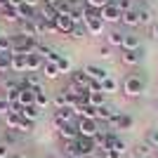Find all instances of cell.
<instances>
[{
	"instance_id": "1",
	"label": "cell",
	"mask_w": 158,
	"mask_h": 158,
	"mask_svg": "<svg viewBox=\"0 0 158 158\" xmlns=\"http://www.w3.org/2000/svg\"><path fill=\"white\" fill-rule=\"evenodd\" d=\"M38 40L35 38H24V35H12V50H10V54H33L35 50H38Z\"/></svg>"
},
{
	"instance_id": "2",
	"label": "cell",
	"mask_w": 158,
	"mask_h": 158,
	"mask_svg": "<svg viewBox=\"0 0 158 158\" xmlns=\"http://www.w3.org/2000/svg\"><path fill=\"white\" fill-rule=\"evenodd\" d=\"M123 94L130 99H137L144 94V78H139V76H127L125 80H123Z\"/></svg>"
},
{
	"instance_id": "3",
	"label": "cell",
	"mask_w": 158,
	"mask_h": 158,
	"mask_svg": "<svg viewBox=\"0 0 158 158\" xmlns=\"http://www.w3.org/2000/svg\"><path fill=\"white\" fill-rule=\"evenodd\" d=\"M76 125H78V135L80 137H85V139H94L99 135V123L94 118H78V123H76Z\"/></svg>"
},
{
	"instance_id": "4",
	"label": "cell",
	"mask_w": 158,
	"mask_h": 158,
	"mask_svg": "<svg viewBox=\"0 0 158 158\" xmlns=\"http://www.w3.org/2000/svg\"><path fill=\"white\" fill-rule=\"evenodd\" d=\"M99 19L104 21V24H120V19H123V10H120L118 5L109 2L106 7L99 10Z\"/></svg>"
},
{
	"instance_id": "5",
	"label": "cell",
	"mask_w": 158,
	"mask_h": 158,
	"mask_svg": "<svg viewBox=\"0 0 158 158\" xmlns=\"http://www.w3.org/2000/svg\"><path fill=\"white\" fill-rule=\"evenodd\" d=\"M69 83H73V85H78L80 90L90 92V78H87V73L83 71V69H73V71L69 73Z\"/></svg>"
},
{
	"instance_id": "6",
	"label": "cell",
	"mask_w": 158,
	"mask_h": 158,
	"mask_svg": "<svg viewBox=\"0 0 158 158\" xmlns=\"http://www.w3.org/2000/svg\"><path fill=\"white\" fill-rule=\"evenodd\" d=\"M142 59H144L142 47H139V50H123V54H120V61H123L125 66H139Z\"/></svg>"
},
{
	"instance_id": "7",
	"label": "cell",
	"mask_w": 158,
	"mask_h": 158,
	"mask_svg": "<svg viewBox=\"0 0 158 158\" xmlns=\"http://www.w3.org/2000/svg\"><path fill=\"white\" fill-rule=\"evenodd\" d=\"M17 35H24V38H38V31H35V21L33 19H21L17 24Z\"/></svg>"
},
{
	"instance_id": "8",
	"label": "cell",
	"mask_w": 158,
	"mask_h": 158,
	"mask_svg": "<svg viewBox=\"0 0 158 158\" xmlns=\"http://www.w3.org/2000/svg\"><path fill=\"white\" fill-rule=\"evenodd\" d=\"M73 111L71 109H59V111H54V116H52V120H54V125L57 127H61V125H73Z\"/></svg>"
},
{
	"instance_id": "9",
	"label": "cell",
	"mask_w": 158,
	"mask_h": 158,
	"mask_svg": "<svg viewBox=\"0 0 158 158\" xmlns=\"http://www.w3.org/2000/svg\"><path fill=\"white\" fill-rule=\"evenodd\" d=\"M73 26H76V21H73L71 17H57V19H54V28H57V33L69 35V33L73 31Z\"/></svg>"
},
{
	"instance_id": "10",
	"label": "cell",
	"mask_w": 158,
	"mask_h": 158,
	"mask_svg": "<svg viewBox=\"0 0 158 158\" xmlns=\"http://www.w3.org/2000/svg\"><path fill=\"white\" fill-rule=\"evenodd\" d=\"M83 71L87 73V78H90V80H99V83L109 76V73H106V69H102V66H97V64H87Z\"/></svg>"
},
{
	"instance_id": "11",
	"label": "cell",
	"mask_w": 158,
	"mask_h": 158,
	"mask_svg": "<svg viewBox=\"0 0 158 158\" xmlns=\"http://www.w3.org/2000/svg\"><path fill=\"white\" fill-rule=\"evenodd\" d=\"M57 130H59V137L64 139V142H76V139L80 137L76 123H73V125H61V127H57Z\"/></svg>"
},
{
	"instance_id": "12",
	"label": "cell",
	"mask_w": 158,
	"mask_h": 158,
	"mask_svg": "<svg viewBox=\"0 0 158 158\" xmlns=\"http://www.w3.org/2000/svg\"><path fill=\"white\" fill-rule=\"evenodd\" d=\"M85 26H87V33H90V35H104V31H106V24L99 19V17L85 21Z\"/></svg>"
},
{
	"instance_id": "13",
	"label": "cell",
	"mask_w": 158,
	"mask_h": 158,
	"mask_svg": "<svg viewBox=\"0 0 158 158\" xmlns=\"http://www.w3.org/2000/svg\"><path fill=\"white\" fill-rule=\"evenodd\" d=\"M64 94H66L69 99H71V102H78V99H85V97H87V92H85V90H80V87H78V85H73V83H66Z\"/></svg>"
},
{
	"instance_id": "14",
	"label": "cell",
	"mask_w": 158,
	"mask_h": 158,
	"mask_svg": "<svg viewBox=\"0 0 158 158\" xmlns=\"http://www.w3.org/2000/svg\"><path fill=\"white\" fill-rule=\"evenodd\" d=\"M43 64H45V59H43V57H40L38 52L26 54V66H28V73H38L40 69H43Z\"/></svg>"
},
{
	"instance_id": "15",
	"label": "cell",
	"mask_w": 158,
	"mask_h": 158,
	"mask_svg": "<svg viewBox=\"0 0 158 158\" xmlns=\"http://www.w3.org/2000/svg\"><path fill=\"white\" fill-rule=\"evenodd\" d=\"M33 104H35V90L24 85L19 90V106H33Z\"/></svg>"
},
{
	"instance_id": "16",
	"label": "cell",
	"mask_w": 158,
	"mask_h": 158,
	"mask_svg": "<svg viewBox=\"0 0 158 158\" xmlns=\"http://www.w3.org/2000/svg\"><path fill=\"white\" fill-rule=\"evenodd\" d=\"M35 52H38L45 61H54V64H57V61H59V57H61V54H57V50H52L50 45H43V43L38 45V50H35Z\"/></svg>"
},
{
	"instance_id": "17",
	"label": "cell",
	"mask_w": 158,
	"mask_h": 158,
	"mask_svg": "<svg viewBox=\"0 0 158 158\" xmlns=\"http://www.w3.org/2000/svg\"><path fill=\"white\" fill-rule=\"evenodd\" d=\"M35 17L43 21H47V24H54V19H57V10L50 5H40V10L35 12Z\"/></svg>"
},
{
	"instance_id": "18",
	"label": "cell",
	"mask_w": 158,
	"mask_h": 158,
	"mask_svg": "<svg viewBox=\"0 0 158 158\" xmlns=\"http://www.w3.org/2000/svg\"><path fill=\"white\" fill-rule=\"evenodd\" d=\"M40 73H43L47 80H57V78L61 76L59 66L54 64V61H45V64H43V69H40Z\"/></svg>"
},
{
	"instance_id": "19",
	"label": "cell",
	"mask_w": 158,
	"mask_h": 158,
	"mask_svg": "<svg viewBox=\"0 0 158 158\" xmlns=\"http://www.w3.org/2000/svg\"><path fill=\"white\" fill-rule=\"evenodd\" d=\"M120 24H123V26H130V28L142 26V24H139V12H137V10H127V12H123Z\"/></svg>"
},
{
	"instance_id": "20",
	"label": "cell",
	"mask_w": 158,
	"mask_h": 158,
	"mask_svg": "<svg viewBox=\"0 0 158 158\" xmlns=\"http://www.w3.org/2000/svg\"><path fill=\"white\" fill-rule=\"evenodd\" d=\"M10 57H12V54H10ZM12 73H28L26 54H14L12 57Z\"/></svg>"
},
{
	"instance_id": "21",
	"label": "cell",
	"mask_w": 158,
	"mask_h": 158,
	"mask_svg": "<svg viewBox=\"0 0 158 158\" xmlns=\"http://www.w3.org/2000/svg\"><path fill=\"white\" fill-rule=\"evenodd\" d=\"M0 19L7 21V24H19L21 17L17 10H12V7H0Z\"/></svg>"
},
{
	"instance_id": "22",
	"label": "cell",
	"mask_w": 158,
	"mask_h": 158,
	"mask_svg": "<svg viewBox=\"0 0 158 158\" xmlns=\"http://www.w3.org/2000/svg\"><path fill=\"white\" fill-rule=\"evenodd\" d=\"M123 38H125V33L113 28V31L106 33V45L109 47H123Z\"/></svg>"
},
{
	"instance_id": "23",
	"label": "cell",
	"mask_w": 158,
	"mask_h": 158,
	"mask_svg": "<svg viewBox=\"0 0 158 158\" xmlns=\"http://www.w3.org/2000/svg\"><path fill=\"white\" fill-rule=\"evenodd\" d=\"M24 85L31 87V90H35V92L45 90V87H43V80H40L38 73H26V76H24Z\"/></svg>"
},
{
	"instance_id": "24",
	"label": "cell",
	"mask_w": 158,
	"mask_h": 158,
	"mask_svg": "<svg viewBox=\"0 0 158 158\" xmlns=\"http://www.w3.org/2000/svg\"><path fill=\"white\" fill-rule=\"evenodd\" d=\"M106 97H109V94H104L102 90H99V92H87V104L94 106V109H99V106H106Z\"/></svg>"
},
{
	"instance_id": "25",
	"label": "cell",
	"mask_w": 158,
	"mask_h": 158,
	"mask_svg": "<svg viewBox=\"0 0 158 158\" xmlns=\"http://www.w3.org/2000/svg\"><path fill=\"white\" fill-rule=\"evenodd\" d=\"M118 80H116V78H113V76H106V78L104 80H102V92H104V94H116V92H118Z\"/></svg>"
},
{
	"instance_id": "26",
	"label": "cell",
	"mask_w": 158,
	"mask_h": 158,
	"mask_svg": "<svg viewBox=\"0 0 158 158\" xmlns=\"http://www.w3.org/2000/svg\"><path fill=\"white\" fill-rule=\"evenodd\" d=\"M139 47H142L139 35H135V33H125V38H123V47H120V50H139Z\"/></svg>"
},
{
	"instance_id": "27",
	"label": "cell",
	"mask_w": 158,
	"mask_h": 158,
	"mask_svg": "<svg viewBox=\"0 0 158 158\" xmlns=\"http://www.w3.org/2000/svg\"><path fill=\"white\" fill-rule=\"evenodd\" d=\"M52 106L57 109V111H59V109H69V106H71V99L64 94V90H59V92L52 97Z\"/></svg>"
},
{
	"instance_id": "28",
	"label": "cell",
	"mask_w": 158,
	"mask_h": 158,
	"mask_svg": "<svg viewBox=\"0 0 158 158\" xmlns=\"http://www.w3.org/2000/svg\"><path fill=\"white\" fill-rule=\"evenodd\" d=\"M113 113H116V109H111V106L106 104V106H99L97 109V116H94V118H97V123H109Z\"/></svg>"
},
{
	"instance_id": "29",
	"label": "cell",
	"mask_w": 158,
	"mask_h": 158,
	"mask_svg": "<svg viewBox=\"0 0 158 158\" xmlns=\"http://www.w3.org/2000/svg\"><path fill=\"white\" fill-rule=\"evenodd\" d=\"M50 104H52V97H50V92H45V90L35 92V106H38L40 111H45Z\"/></svg>"
},
{
	"instance_id": "30",
	"label": "cell",
	"mask_w": 158,
	"mask_h": 158,
	"mask_svg": "<svg viewBox=\"0 0 158 158\" xmlns=\"http://www.w3.org/2000/svg\"><path fill=\"white\" fill-rule=\"evenodd\" d=\"M21 116H24L26 120H38L40 116H43V111H40L35 104L33 106H21Z\"/></svg>"
},
{
	"instance_id": "31",
	"label": "cell",
	"mask_w": 158,
	"mask_h": 158,
	"mask_svg": "<svg viewBox=\"0 0 158 158\" xmlns=\"http://www.w3.org/2000/svg\"><path fill=\"white\" fill-rule=\"evenodd\" d=\"M132 125H135L132 116H127V113H120L118 120H116V127H113V130H130Z\"/></svg>"
},
{
	"instance_id": "32",
	"label": "cell",
	"mask_w": 158,
	"mask_h": 158,
	"mask_svg": "<svg viewBox=\"0 0 158 158\" xmlns=\"http://www.w3.org/2000/svg\"><path fill=\"white\" fill-rule=\"evenodd\" d=\"M12 73V57L10 54H0V76L5 78Z\"/></svg>"
},
{
	"instance_id": "33",
	"label": "cell",
	"mask_w": 158,
	"mask_h": 158,
	"mask_svg": "<svg viewBox=\"0 0 158 158\" xmlns=\"http://www.w3.org/2000/svg\"><path fill=\"white\" fill-rule=\"evenodd\" d=\"M151 151H153V146H149L146 142H142V144L135 146L132 156H135V158H149V156H151Z\"/></svg>"
},
{
	"instance_id": "34",
	"label": "cell",
	"mask_w": 158,
	"mask_h": 158,
	"mask_svg": "<svg viewBox=\"0 0 158 158\" xmlns=\"http://www.w3.org/2000/svg\"><path fill=\"white\" fill-rule=\"evenodd\" d=\"M137 12H139V24H142V26H151L153 24V12L149 7H139Z\"/></svg>"
},
{
	"instance_id": "35",
	"label": "cell",
	"mask_w": 158,
	"mask_h": 158,
	"mask_svg": "<svg viewBox=\"0 0 158 158\" xmlns=\"http://www.w3.org/2000/svg\"><path fill=\"white\" fill-rule=\"evenodd\" d=\"M69 35H71L73 40H83V38H87L90 33H87V26H85V24H76V26H73V31L69 33Z\"/></svg>"
},
{
	"instance_id": "36",
	"label": "cell",
	"mask_w": 158,
	"mask_h": 158,
	"mask_svg": "<svg viewBox=\"0 0 158 158\" xmlns=\"http://www.w3.org/2000/svg\"><path fill=\"white\" fill-rule=\"evenodd\" d=\"M144 142L149 146H153V149H158V127H149V130H146Z\"/></svg>"
},
{
	"instance_id": "37",
	"label": "cell",
	"mask_w": 158,
	"mask_h": 158,
	"mask_svg": "<svg viewBox=\"0 0 158 158\" xmlns=\"http://www.w3.org/2000/svg\"><path fill=\"white\" fill-rule=\"evenodd\" d=\"M54 10H57V17H71L73 14V7L69 5V0H59V5Z\"/></svg>"
},
{
	"instance_id": "38",
	"label": "cell",
	"mask_w": 158,
	"mask_h": 158,
	"mask_svg": "<svg viewBox=\"0 0 158 158\" xmlns=\"http://www.w3.org/2000/svg\"><path fill=\"white\" fill-rule=\"evenodd\" d=\"M10 50H12V35L0 33V54H10Z\"/></svg>"
},
{
	"instance_id": "39",
	"label": "cell",
	"mask_w": 158,
	"mask_h": 158,
	"mask_svg": "<svg viewBox=\"0 0 158 158\" xmlns=\"http://www.w3.org/2000/svg\"><path fill=\"white\" fill-rule=\"evenodd\" d=\"M35 130V120H26V118H21V123H19V135H31V132Z\"/></svg>"
},
{
	"instance_id": "40",
	"label": "cell",
	"mask_w": 158,
	"mask_h": 158,
	"mask_svg": "<svg viewBox=\"0 0 158 158\" xmlns=\"http://www.w3.org/2000/svg\"><path fill=\"white\" fill-rule=\"evenodd\" d=\"M17 12H19L21 19H35V12H33V7H31V5H26V2L17 7Z\"/></svg>"
},
{
	"instance_id": "41",
	"label": "cell",
	"mask_w": 158,
	"mask_h": 158,
	"mask_svg": "<svg viewBox=\"0 0 158 158\" xmlns=\"http://www.w3.org/2000/svg\"><path fill=\"white\" fill-rule=\"evenodd\" d=\"M111 149H116L118 153H123V156H125V151H127V142H125L123 137H116V142L111 144Z\"/></svg>"
},
{
	"instance_id": "42",
	"label": "cell",
	"mask_w": 158,
	"mask_h": 158,
	"mask_svg": "<svg viewBox=\"0 0 158 158\" xmlns=\"http://www.w3.org/2000/svg\"><path fill=\"white\" fill-rule=\"evenodd\" d=\"M57 66H59L61 73H71V71H73V69H71V59H69V57H59Z\"/></svg>"
},
{
	"instance_id": "43",
	"label": "cell",
	"mask_w": 158,
	"mask_h": 158,
	"mask_svg": "<svg viewBox=\"0 0 158 158\" xmlns=\"http://www.w3.org/2000/svg\"><path fill=\"white\" fill-rule=\"evenodd\" d=\"M10 109H12V104H10V99L2 94V97H0V116H7V113H10Z\"/></svg>"
},
{
	"instance_id": "44",
	"label": "cell",
	"mask_w": 158,
	"mask_h": 158,
	"mask_svg": "<svg viewBox=\"0 0 158 158\" xmlns=\"http://www.w3.org/2000/svg\"><path fill=\"white\" fill-rule=\"evenodd\" d=\"M2 142H7V144H14V142H19V132L17 130H7L5 132V139Z\"/></svg>"
},
{
	"instance_id": "45",
	"label": "cell",
	"mask_w": 158,
	"mask_h": 158,
	"mask_svg": "<svg viewBox=\"0 0 158 158\" xmlns=\"http://www.w3.org/2000/svg\"><path fill=\"white\" fill-rule=\"evenodd\" d=\"M12 156V146L7 142H0V158H10Z\"/></svg>"
},
{
	"instance_id": "46",
	"label": "cell",
	"mask_w": 158,
	"mask_h": 158,
	"mask_svg": "<svg viewBox=\"0 0 158 158\" xmlns=\"http://www.w3.org/2000/svg\"><path fill=\"white\" fill-rule=\"evenodd\" d=\"M106 5H109V0H87V7H92V10H102Z\"/></svg>"
},
{
	"instance_id": "47",
	"label": "cell",
	"mask_w": 158,
	"mask_h": 158,
	"mask_svg": "<svg viewBox=\"0 0 158 158\" xmlns=\"http://www.w3.org/2000/svg\"><path fill=\"white\" fill-rule=\"evenodd\" d=\"M111 50H113V47L102 45V47H99V57H102V59H109V57H111Z\"/></svg>"
},
{
	"instance_id": "48",
	"label": "cell",
	"mask_w": 158,
	"mask_h": 158,
	"mask_svg": "<svg viewBox=\"0 0 158 158\" xmlns=\"http://www.w3.org/2000/svg\"><path fill=\"white\" fill-rule=\"evenodd\" d=\"M69 5L73 10H83V7H87V0H69Z\"/></svg>"
},
{
	"instance_id": "49",
	"label": "cell",
	"mask_w": 158,
	"mask_h": 158,
	"mask_svg": "<svg viewBox=\"0 0 158 158\" xmlns=\"http://www.w3.org/2000/svg\"><path fill=\"white\" fill-rule=\"evenodd\" d=\"M116 5H118L123 12H127V10H135V7H132V0H118Z\"/></svg>"
},
{
	"instance_id": "50",
	"label": "cell",
	"mask_w": 158,
	"mask_h": 158,
	"mask_svg": "<svg viewBox=\"0 0 158 158\" xmlns=\"http://www.w3.org/2000/svg\"><path fill=\"white\" fill-rule=\"evenodd\" d=\"M104 158H125L123 153H118L116 149H109V151H104Z\"/></svg>"
},
{
	"instance_id": "51",
	"label": "cell",
	"mask_w": 158,
	"mask_h": 158,
	"mask_svg": "<svg viewBox=\"0 0 158 158\" xmlns=\"http://www.w3.org/2000/svg\"><path fill=\"white\" fill-rule=\"evenodd\" d=\"M149 33H151V38L158 40V21H153L151 26H149Z\"/></svg>"
},
{
	"instance_id": "52",
	"label": "cell",
	"mask_w": 158,
	"mask_h": 158,
	"mask_svg": "<svg viewBox=\"0 0 158 158\" xmlns=\"http://www.w3.org/2000/svg\"><path fill=\"white\" fill-rule=\"evenodd\" d=\"M43 5H50V7H57V5H59V0H43Z\"/></svg>"
},
{
	"instance_id": "53",
	"label": "cell",
	"mask_w": 158,
	"mask_h": 158,
	"mask_svg": "<svg viewBox=\"0 0 158 158\" xmlns=\"http://www.w3.org/2000/svg\"><path fill=\"white\" fill-rule=\"evenodd\" d=\"M24 2H26V5H31V7H35L40 2V0H24Z\"/></svg>"
},
{
	"instance_id": "54",
	"label": "cell",
	"mask_w": 158,
	"mask_h": 158,
	"mask_svg": "<svg viewBox=\"0 0 158 158\" xmlns=\"http://www.w3.org/2000/svg\"><path fill=\"white\" fill-rule=\"evenodd\" d=\"M83 158H99V156H97V151H94V153H85Z\"/></svg>"
},
{
	"instance_id": "55",
	"label": "cell",
	"mask_w": 158,
	"mask_h": 158,
	"mask_svg": "<svg viewBox=\"0 0 158 158\" xmlns=\"http://www.w3.org/2000/svg\"><path fill=\"white\" fill-rule=\"evenodd\" d=\"M61 158H80V156H73V153H64Z\"/></svg>"
},
{
	"instance_id": "56",
	"label": "cell",
	"mask_w": 158,
	"mask_h": 158,
	"mask_svg": "<svg viewBox=\"0 0 158 158\" xmlns=\"http://www.w3.org/2000/svg\"><path fill=\"white\" fill-rule=\"evenodd\" d=\"M12 158H28L26 153H17V156H12Z\"/></svg>"
},
{
	"instance_id": "57",
	"label": "cell",
	"mask_w": 158,
	"mask_h": 158,
	"mask_svg": "<svg viewBox=\"0 0 158 158\" xmlns=\"http://www.w3.org/2000/svg\"><path fill=\"white\" fill-rule=\"evenodd\" d=\"M47 158H61V156H59V153H50Z\"/></svg>"
},
{
	"instance_id": "58",
	"label": "cell",
	"mask_w": 158,
	"mask_h": 158,
	"mask_svg": "<svg viewBox=\"0 0 158 158\" xmlns=\"http://www.w3.org/2000/svg\"><path fill=\"white\" fill-rule=\"evenodd\" d=\"M144 2H153V0H144Z\"/></svg>"
},
{
	"instance_id": "59",
	"label": "cell",
	"mask_w": 158,
	"mask_h": 158,
	"mask_svg": "<svg viewBox=\"0 0 158 158\" xmlns=\"http://www.w3.org/2000/svg\"><path fill=\"white\" fill-rule=\"evenodd\" d=\"M125 158H135V156H125Z\"/></svg>"
},
{
	"instance_id": "60",
	"label": "cell",
	"mask_w": 158,
	"mask_h": 158,
	"mask_svg": "<svg viewBox=\"0 0 158 158\" xmlns=\"http://www.w3.org/2000/svg\"><path fill=\"white\" fill-rule=\"evenodd\" d=\"M156 153H158V149H156Z\"/></svg>"
}]
</instances>
